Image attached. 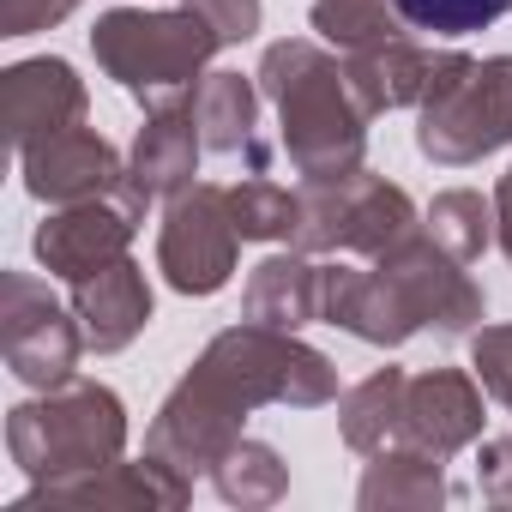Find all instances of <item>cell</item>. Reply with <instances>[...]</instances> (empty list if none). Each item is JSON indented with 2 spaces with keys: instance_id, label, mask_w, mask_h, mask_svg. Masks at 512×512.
Listing matches in <instances>:
<instances>
[{
  "instance_id": "1",
  "label": "cell",
  "mask_w": 512,
  "mask_h": 512,
  "mask_svg": "<svg viewBox=\"0 0 512 512\" xmlns=\"http://www.w3.org/2000/svg\"><path fill=\"white\" fill-rule=\"evenodd\" d=\"M260 97L278 109L284 157L302 181H332L368 157V109L344 73V55H326L308 37H284L260 55Z\"/></svg>"
},
{
  "instance_id": "2",
  "label": "cell",
  "mask_w": 512,
  "mask_h": 512,
  "mask_svg": "<svg viewBox=\"0 0 512 512\" xmlns=\"http://www.w3.org/2000/svg\"><path fill=\"white\" fill-rule=\"evenodd\" d=\"M223 49V37L205 25V13L193 7H169V13H145V7H115L97 19L91 31V55L97 67L139 103V109H169V103H193L211 55Z\"/></svg>"
},
{
  "instance_id": "3",
  "label": "cell",
  "mask_w": 512,
  "mask_h": 512,
  "mask_svg": "<svg viewBox=\"0 0 512 512\" xmlns=\"http://www.w3.org/2000/svg\"><path fill=\"white\" fill-rule=\"evenodd\" d=\"M7 452L31 482L103 470L127 452V404L97 380H67L7 410Z\"/></svg>"
},
{
  "instance_id": "4",
  "label": "cell",
  "mask_w": 512,
  "mask_h": 512,
  "mask_svg": "<svg viewBox=\"0 0 512 512\" xmlns=\"http://www.w3.org/2000/svg\"><path fill=\"white\" fill-rule=\"evenodd\" d=\"M193 374L223 392L241 416L260 410V404H290V410H320L338 398V368L332 356H320L314 344H302L296 332H278V326H260V320H241L229 332H217Z\"/></svg>"
},
{
  "instance_id": "5",
  "label": "cell",
  "mask_w": 512,
  "mask_h": 512,
  "mask_svg": "<svg viewBox=\"0 0 512 512\" xmlns=\"http://www.w3.org/2000/svg\"><path fill=\"white\" fill-rule=\"evenodd\" d=\"M500 145H512V55H434L428 97L416 103V151L440 169H470Z\"/></svg>"
},
{
  "instance_id": "6",
  "label": "cell",
  "mask_w": 512,
  "mask_h": 512,
  "mask_svg": "<svg viewBox=\"0 0 512 512\" xmlns=\"http://www.w3.org/2000/svg\"><path fill=\"white\" fill-rule=\"evenodd\" d=\"M416 229H422V217H416L404 187H392L386 175L350 169V175L302 187V223H296L290 247L314 253V260L320 253H362V260H380V253H392Z\"/></svg>"
},
{
  "instance_id": "7",
  "label": "cell",
  "mask_w": 512,
  "mask_h": 512,
  "mask_svg": "<svg viewBox=\"0 0 512 512\" xmlns=\"http://www.w3.org/2000/svg\"><path fill=\"white\" fill-rule=\"evenodd\" d=\"M0 350H7V368L31 392H55L79 374L85 332H79L73 308H61L49 296L43 278L0 272Z\"/></svg>"
},
{
  "instance_id": "8",
  "label": "cell",
  "mask_w": 512,
  "mask_h": 512,
  "mask_svg": "<svg viewBox=\"0 0 512 512\" xmlns=\"http://www.w3.org/2000/svg\"><path fill=\"white\" fill-rule=\"evenodd\" d=\"M145 205H151V193H145L133 175H127L121 187L97 193V199L55 205V211L37 223V241H31V247H37V260H43V272L79 284V278H91V272L127 260V241L139 235Z\"/></svg>"
},
{
  "instance_id": "9",
  "label": "cell",
  "mask_w": 512,
  "mask_h": 512,
  "mask_svg": "<svg viewBox=\"0 0 512 512\" xmlns=\"http://www.w3.org/2000/svg\"><path fill=\"white\" fill-rule=\"evenodd\" d=\"M241 229L229 217V187L193 181L187 193L169 199L163 229H157V272L181 296H217L235 278Z\"/></svg>"
},
{
  "instance_id": "10",
  "label": "cell",
  "mask_w": 512,
  "mask_h": 512,
  "mask_svg": "<svg viewBox=\"0 0 512 512\" xmlns=\"http://www.w3.org/2000/svg\"><path fill=\"white\" fill-rule=\"evenodd\" d=\"M374 266L398 284V296L416 314V326H434L440 338H470L482 326V314H488L482 284L464 272V260H452L428 229H416L410 241H398L392 253H380Z\"/></svg>"
},
{
  "instance_id": "11",
  "label": "cell",
  "mask_w": 512,
  "mask_h": 512,
  "mask_svg": "<svg viewBox=\"0 0 512 512\" xmlns=\"http://www.w3.org/2000/svg\"><path fill=\"white\" fill-rule=\"evenodd\" d=\"M241 422H247V416L187 368V374L175 380V392L163 398V410H157V422H151V434H145V452L169 458V464L187 470V476H211V470L223 464V452L241 440Z\"/></svg>"
},
{
  "instance_id": "12",
  "label": "cell",
  "mask_w": 512,
  "mask_h": 512,
  "mask_svg": "<svg viewBox=\"0 0 512 512\" xmlns=\"http://www.w3.org/2000/svg\"><path fill=\"white\" fill-rule=\"evenodd\" d=\"M19 169H25V193L43 199V205H79V199H97V193L127 181L121 151L85 121L67 127V133L37 139L31 151H19Z\"/></svg>"
},
{
  "instance_id": "13",
  "label": "cell",
  "mask_w": 512,
  "mask_h": 512,
  "mask_svg": "<svg viewBox=\"0 0 512 512\" xmlns=\"http://www.w3.org/2000/svg\"><path fill=\"white\" fill-rule=\"evenodd\" d=\"M85 109H91L85 79L55 55H37V61H19L0 73V115H7L13 151H31L37 139L79 127Z\"/></svg>"
},
{
  "instance_id": "14",
  "label": "cell",
  "mask_w": 512,
  "mask_h": 512,
  "mask_svg": "<svg viewBox=\"0 0 512 512\" xmlns=\"http://www.w3.org/2000/svg\"><path fill=\"white\" fill-rule=\"evenodd\" d=\"M482 380L464 368H428L410 374V398H404V446H422L434 458H452L464 446L482 440Z\"/></svg>"
},
{
  "instance_id": "15",
  "label": "cell",
  "mask_w": 512,
  "mask_h": 512,
  "mask_svg": "<svg viewBox=\"0 0 512 512\" xmlns=\"http://www.w3.org/2000/svg\"><path fill=\"white\" fill-rule=\"evenodd\" d=\"M187 494H193V476L175 470L169 458L145 452L139 464L115 458V464H103V470H85V476L37 482L31 500H19V506H37V500H73V506H163V512H175V506H187Z\"/></svg>"
},
{
  "instance_id": "16",
  "label": "cell",
  "mask_w": 512,
  "mask_h": 512,
  "mask_svg": "<svg viewBox=\"0 0 512 512\" xmlns=\"http://www.w3.org/2000/svg\"><path fill=\"white\" fill-rule=\"evenodd\" d=\"M73 320L85 332V350L97 356H115L127 350L145 326H151V284H145V266L139 260H115L91 278L73 284Z\"/></svg>"
},
{
  "instance_id": "17",
  "label": "cell",
  "mask_w": 512,
  "mask_h": 512,
  "mask_svg": "<svg viewBox=\"0 0 512 512\" xmlns=\"http://www.w3.org/2000/svg\"><path fill=\"white\" fill-rule=\"evenodd\" d=\"M326 326H344L350 338L380 350H398L422 332L380 266H326Z\"/></svg>"
},
{
  "instance_id": "18",
  "label": "cell",
  "mask_w": 512,
  "mask_h": 512,
  "mask_svg": "<svg viewBox=\"0 0 512 512\" xmlns=\"http://www.w3.org/2000/svg\"><path fill=\"white\" fill-rule=\"evenodd\" d=\"M241 320H260L278 332H302V326L326 320V266H314V253H302V247L260 260L241 290Z\"/></svg>"
},
{
  "instance_id": "19",
  "label": "cell",
  "mask_w": 512,
  "mask_h": 512,
  "mask_svg": "<svg viewBox=\"0 0 512 512\" xmlns=\"http://www.w3.org/2000/svg\"><path fill=\"white\" fill-rule=\"evenodd\" d=\"M199 121H193V103H169V109H145V127L133 139V157H127V175L151 193V199H175L193 187L199 175Z\"/></svg>"
},
{
  "instance_id": "20",
  "label": "cell",
  "mask_w": 512,
  "mask_h": 512,
  "mask_svg": "<svg viewBox=\"0 0 512 512\" xmlns=\"http://www.w3.org/2000/svg\"><path fill=\"white\" fill-rule=\"evenodd\" d=\"M446 458L422 452V446H392V452H374L362 482H356V506L362 512H428V506H446L452 500V482L440 470Z\"/></svg>"
},
{
  "instance_id": "21",
  "label": "cell",
  "mask_w": 512,
  "mask_h": 512,
  "mask_svg": "<svg viewBox=\"0 0 512 512\" xmlns=\"http://www.w3.org/2000/svg\"><path fill=\"white\" fill-rule=\"evenodd\" d=\"M344 73L362 97L368 115H386V109H416L428 97V79H434V55L410 37H392V43H374V49H356L344 55Z\"/></svg>"
},
{
  "instance_id": "22",
  "label": "cell",
  "mask_w": 512,
  "mask_h": 512,
  "mask_svg": "<svg viewBox=\"0 0 512 512\" xmlns=\"http://www.w3.org/2000/svg\"><path fill=\"white\" fill-rule=\"evenodd\" d=\"M404 398H410V374H404V368H374L368 380H356V386L338 398L344 446L362 452V458L404 446Z\"/></svg>"
},
{
  "instance_id": "23",
  "label": "cell",
  "mask_w": 512,
  "mask_h": 512,
  "mask_svg": "<svg viewBox=\"0 0 512 512\" xmlns=\"http://www.w3.org/2000/svg\"><path fill=\"white\" fill-rule=\"evenodd\" d=\"M193 121L205 151H247L260 139V79H241V73H205L193 91Z\"/></svg>"
},
{
  "instance_id": "24",
  "label": "cell",
  "mask_w": 512,
  "mask_h": 512,
  "mask_svg": "<svg viewBox=\"0 0 512 512\" xmlns=\"http://www.w3.org/2000/svg\"><path fill=\"white\" fill-rule=\"evenodd\" d=\"M211 482H217V494H223L229 506H278V500L290 494V464L278 458V446L241 434V440L223 452V464L211 470Z\"/></svg>"
},
{
  "instance_id": "25",
  "label": "cell",
  "mask_w": 512,
  "mask_h": 512,
  "mask_svg": "<svg viewBox=\"0 0 512 512\" xmlns=\"http://www.w3.org/2000/svg\"><path fill=\"white\" fill-rule=\"evenodd\" d=\"M229 217L241 229V241H296L302 223V193H290L284 181H272L266 169H253L229 187Z\"/></svg>"
},
{
  "instance_id": "26",
  "label": "cell",
  "mask_w": 512,
  "mask_h": 512,
  "mask_svg": "<svg viewBox=\"0 0 512 512\" xmlns=\"http://www.w3.org/2000/svg\"><path fill=\"white\" fill-rule=\"evenodd\" d=\"M422 229L452 253V260L476 266L482 253H488V241H494V199H482L476 187H446L422 211Z\"/></svg>"
},
{
  "instance_id": "27",
  "label": "cell",
  "mask_w": 512,
  "mask_h": 512,
  "mask_svg": "<svg viewBox=\"0 0 512 512\" xmlns=\"http://www.w3.org/2000/svg\"><path fill=\"white\" fill-rule=\"evenodd\" d=\"M308 25H314L320 43H332L338 55H356V49H374V43H392V37L410 31V25L398 19L392 0H314V7H308Z\"/></svg>"
},
{
  "instance_id": "28",
  "label": "cell",
  "mask_w": 512,
  "mask_h": 512,
  "mask_svg": "<svg viewBox=\"0 0 512 512\" xmlns=\"http://www.w3.org/2000/svg\"><path fill=\"white\" fill-rule=\"evenodd\" d=\"M398 19L410 31H428V37H470V31H488L512 13V0H392Z\"/></svg>"
},
{
  "instance_id": "29",
  "label": "cell",
  "mask_w": 512,
  "mask_h": 512,
  "mask_svg": "<svg viewBox=\"0 0 512 512\" xmlns=\"http://www.w3.org/2000/svg\"><path fill=\"white\" fill-rule=\"evenodd\" d=\"M470 374L512 416V326H476L470 332Z\"/></svg>"
},
{
  "instance_id": "30",
  "label": "cell",
  "mask_w": 512,
  "mask_h": 512,
  "mask_svg": "<svg viewBox=\"0 0 512 512\" xmlns=\"http://www.w3.org/2000/svg\"><path fill=\"white\" fill-rule=\"evenodd\" d=\"M85 0H0V37H31L61 19H73Z\"/></svg>"
},
{
  "instance_id": "31",
  "label": "cell",
  "mask_w": 512,
  "mask_h": 512,
  "mask_svg": "<svg viewBox=\"0 0 512 512\" xmlns=\"http://www.w3.org/2000/svg\"><path fill=\"white\" fill-rule=\"evenodd\" d=\"M476 488L488 506H512V434H488L476 446Z\"/></svg>"
},
{
  "instance_id": "32",
  "label": "cell",
  "mask_w": 512,
  "mask_h": 512,
  "mask_svg": "<svg viewBox=\"0 0 512 512\" xmlns=\"http://www.w3.org/2000/svg\"><path fill=\"white\" fill-rule=\"evenodd\" d=\"M193 7H199V13H205V25L223 37V49L247 43L253 31H260V19H266L260 0H193Z\"/></svg>"
},
{
  "instance_id": "33",
  "label": "cell",
  "mask_w": 512,
  "mask_h": 512,
  "mask_svg": "<svg viewBox=\"0 0 512 512\" xmlns=\"http://www.w3.org/2000/svg\"><path fill=\"white\" fill-rule=\"evenodd\" d=\"M494 241H500V253L512 260V169H506L500 187H494Z\"/></svg>"
}]
</instances>
